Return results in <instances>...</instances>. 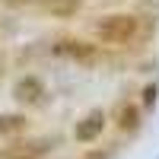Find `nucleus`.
<instances>
[{"label": "nucleus", "instance_id": "7", "mask_svg": "<svg viewBox=\"0 0 159 159\" xmlns=\"http://www.w3.org/2000/svg\"><path fill=\"white\" fill-rule=\"evenodd\" d=\"M137 124H140L137 108H134V105H124V108H121V118H118V127H121V130H134Z\"/></svg>", "mask_w": 159, "mask_h": 159}, {"label": "nucleus", "instance_id": "1", "mask_svg": "<svg viewBox=\"0 0 159 159\" xmlns=\"http://www.w3.org/2000/svg\"><path fill=\"white\" fill-rule=\"evenodd\" d=\"M137 29H140V22L134 13H108L96 22V35L105 45H124L137 35Z\"/></svg>", "mask_w": 159, "mask_h": 159}, {"label": "nucleus", "instance_id": "10", "mask_svg": "<svg viewBox=\"0 0 159 159\" xmlns=\"http://www.w3.org/2000/svg\"><path fill=\"white\" fill-rule=\"evenodd\" d=\"M7 7H22V3H32V0H3Z\"/></svg>", "mask_w": 159, "mask_h": 159}, {"label": "nucleus", "instance_id": "9", "mask_svg": "<svg viewBox=\"0 0 159 159\" xmlns=\"http://www.w3.org/2000/svg\"><path fill=\"white\" fill-rule=\"evenodd\" d=\"M83 159H108V156H105V153H102V150H92V153H86V156H83Z\"/></svg>", "mask_w": 159, "mask_h": 159}, {"label": "nucleus", "instance_id": "3", "mask_svg": "<svg viewBox=\"0 0 159 159\" xmlns=\"http://www.w3.org/2000/svg\"><path fill=\"white\" fill-rule=\"evenodd\" d=\"M54 54L73 57V61H92V57H96V48L86 45V42H80V38H64V42L54 45Z\"/></svg>", "mask_w": 159, "mask_h": 159}, {"label": "nucleus", "instance_id": "8", "mask_svg": "<svg viewBox=\"0 0 159 159\" xmlns=\"http://www.w3.org/2000/svg\"><path fill=\"white\" fill-rule=\"evenodd\" d=\"M156 92H159L156 86H147V89H143V105H153V102H156Z\"/></svg>", "mask_w": 159, "mask_h": 159}, {"label": "nucleus", "instance_id": "6", "mask_svg": "<svg viewBox=\"0 0 159 159\" xmlns=\"http://www.w3.org/2000/svg\"><path fill=\"white\" fill-rule=\"evenodd\" d=\"M22 127H25L22 115H0V134H16Z\"/></svg>", "mask_w": 159, "mask_h": 159}, {"label": "nucleus", "instance_id": "5", "mask_svg": "<svg viewBox=\"0 0 159 159\" xmlns=\"http://www.w3.org/2000/svg\"><path fill=\"white\" fill-rule=\"evenodd\" d=\"M83 7V0H45V10L51 16H73Z\"/></svg>", "mask_w": 159, "mask_h": 159}, {"label": "nucleus", "instance_id": "2", "mask_svg": "<svg viewBox=\"0 0 159 159\" xmlns=\"http://www.w3.org/2000/svg\"><path fill=\"white\" fill-rule=\"evenodd\" d=\"M102 130H105V111H102V108H92V111L83 118V121L76 124L73 137H76L80 143H92V140L102 134Z\"/></svg>", "mask_w": 159, "mask_h": 159}, {"label": "nucleus", "instance_id": "4", "mask_svg": "<svg viewBox=\"0 0 159 159\" xmlns=\"http://www.w3.org/2000/svg\"><path fill=\"white\" fill-rule=\"evenodd\" d=\"M13 96H16L19 102H25V105H32V102H38L45 96V86H42L38 76H22L19 83L13 86Z\"/></svg>", "mask_w": 159, "mask_h": 159}]
</instances>
